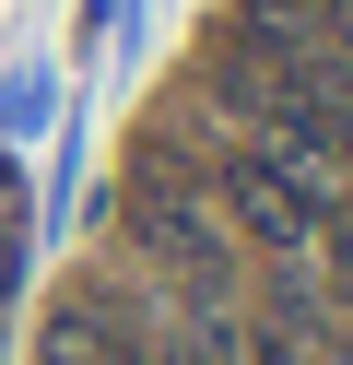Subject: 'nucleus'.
Masks as SVG:
<instances>
[{"label": "nucleus", "mask_w": 353, "mask_h": 365, "mask_svg": "<svg viewBox=\"0 0 353 365\" xmlns=\"http://www.w3.org/2000/svg\"><path fill=\"white\" fill-rule=\"evenodd\" d=\"M224 212L247 224L259 247H318L329 236L318 153H295V142H224Z\"/></svg>", "instance_id": "obj_1"}]
</instances>
